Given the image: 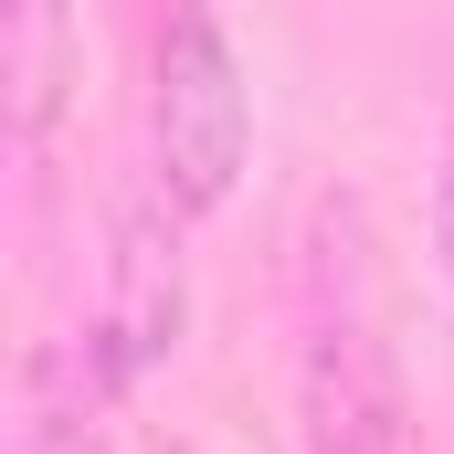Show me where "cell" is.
<instances>
[{
    "label": "cell",
    "mask_w": 454,
    "mask_h": 454,
    "mask_svg": "<svg viewBox=\"0 0 454 454\" xmlns=\"http://www.w3.org/2000/svg\"><path fill=\"white\" fill-rule=\"evenodd\" d=\"M0 85H11V137L43 148L64 85H74V11L64 0H0Z\"/></svg>",
    "instance_id": "cell-4"
},
{
    "label": "cell",
    "mask_w": 454,
    "mask_h": 454,
    "mask_svg": "<svg viewBox=\"0 0 454 454\" xmlns=\"http://www.w3.org/2000/svg\"><path fill=\"white\" fill-rule=\"evenodd\" d=\"M307 412H317V454H402V391H391V359H380V339L359 317L317 328Z\"/></svg>",
    "instance_id": "cell-3"
},
{
    "label": "cell",
    "mask_w": 454,
    "mask_h": 454,
    "mask_svg": "<svg viewBox=\"0 0 454 454\" xmlns=\"http://www.w3.org/2000/svg\"><path fill=\"white\" fill-rule=\"evenodd\" d=\"M21 454H106V434L85 423V402H64V370H43L32 423H21Z\"/></svg>",
    "instance_id": "cell-5"
},
{
    "label": "cell",
    "mask_w": 454,
    "mask_h": 454,
    "mask_svg": "<svg viewBox=\"0 0 454 454\" xmlns=\"http://www.w3.org/2000/svg\"><path fill=\"white\" fill-rule=\"evenodd\" d=\"M148 159H159V201L169 212H223L243 159H254V96L232 64L212 0H180L159 32V74H148Z\"/></svg>",
    "instance_id": "cell-1"
},
{
    "label": "cell",
    "mask_w": 454,
    "mask_h": 454,
    "mask_svg": "<svg viewBox=\"0 0 454 454\" xmlns=\"http://www.w3.org/2000/svg\"><path fill=\"white\" fill-rule=\"evenodd\" d=\"M191 286H180V243H169V201H116V296H106V359L137 380L180 348Z\"/></svg>",
    "instance_id": "cell-2"
}]
</instances>
